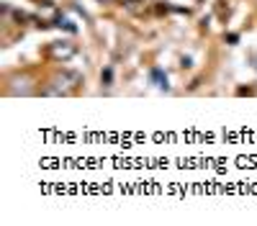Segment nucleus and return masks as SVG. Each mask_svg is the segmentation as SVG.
I'll use <instances>...</instances> for the list:
<instances>
[{"label":"nucleus","instance_id":"nucleus-1","mask_svg":"<svg viewBox=\"0 0 257 226\" xmlns=\"http://www.w3.org/2000/svg\"><path fill=\"white\" fill-rule=\"evenodd\" d=\"M80 82V75L77 72H64V75H57L52 80V88L47 90L49 95H59V93H70L75 85Z\"/></svg>","mask_w":257,"mask_h":226},{"label":"nucleus","instance_id":"nucleus-2","mask_svg":"<svg viewBox=\"0 0 257 226\" xmlns=\"http://www.w3.org/2000/svg\"><path fill=\"white\" fill-rule=\"evenodd\" d=\"M47 54L52 59H70L75 54V44H70V41H54V44H49Z\"/></svg>","mask_w":257,"mask_h":226},{"label":"nucleus","instance_id":"nucleus-3","mask_svg":"<svg viewBox=\"0 0 257 226\" xmlns=\"http://www.w3.org/2000/svg\"><path fill=\"white\" fill-rule=\"evenodd\" d=\"M149 80H152L157 88H162V90L170 88V85H167V75H162V70H157V67H155V70H149Z\"/></svg>","mask_w":257,"mask_h":226},{"label":"nucleus","instance_id":"nucleus-4","mask_svg":"<svg viewBox=\"0 0 257 226\" xmlns=\"http://www.w3.org/2000/svg\"><path fill=\"white\" fill-rule=\"evenodd\" d=\"M100 80H103V85H111V80H113V72H111V67H105V70H103Z\"/></svg>","mask_w":257,"mask_h":226}]
</instances>
